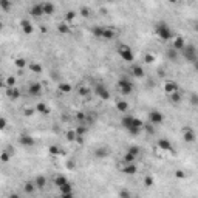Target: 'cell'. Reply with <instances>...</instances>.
Listing matches in <instances>:
<instances>
[{"instance_id":"681fc988","label":"cell","mask_w":198,"mask_h":198,"mask_svg":"<svg viewBox=\"0 0 198 198\" xmlns=\"http://www.w3.org/2000/svg\"><path fill=\"white\" fill-rule=\"evenodd\" d=\"M79 95H81V96H88V88L81 87V88H79Z\"/></svg>"},{"instance_id":"3957f363","label":"cell","mask_w":198,"mask_h":198,"mask_svg":"<svg viewBox=\"0 0 198 198\" xmlns=\"http://www.w3.org/2000/svg\"><path fill=\"white\" fill-rule=\"evenodd\" d=\"M118 53H119V56L122 57L124 62H133V59H135L133 51L130 50L129 45H119L118 47Z\"/></svg>"},{"instance_id":"4316f807","label":"cell","mask_w":198,"mask_h":198,"mask_svg":"<svg viewBox=\"0 0 198 198\" xmlns=\"http://www.w3.org/2000/svg\"><path fill=\"white\" fill-rule=\"evenodd\" d=\"M13 6L11 3V0H0V10H3V11H10Z\"/></svg>"},{"instance_id":"c3c4849f","label":"cell","mask_w":198,"mask_h":198,"mask_svg":"<svg viewBox=\"0 0 198 198\" xmlns=\"http://www.w3.org/2000/svg\"><path fill=\"white\" fill-rule=\"evenodd\" d=\"M129 130V133H132V135H138L139 132H141V129H138V127H130V129H127Z\"/></svg>"},{"instance_id":"8d00e7d4","label":"cell","mask_w":198,"mask_h":198,"mask_svg":"<svg viewBox=\"0 0 198 198\" xmlns=\"http://www.w3.org/2000/svg\"><path fill=\"white\" fill-rule=\"evenodd\" d=\"M74 19H76V13H74V11H67V14H65V22L70 23V22H73Z\"/></svg>"},{"instance_id":"11a10c76","label":"cell","mask_w":198,"mask_h":198,"mask_svg":"<svg viewBox=\"0 0 198 198\" xmlns=\"http://www.w3.org/2000/svg\"><path fill=\"white\" fill-rule=\"evenodd\" d=\"M190 99H192V104H196V95H195V93L192 95V98H190Z\"/></svg>"},{"instance_id":"44dd1931","label":"cell","mask_w":198,"mask_h":198,"mask_svg":"<svg viewBox=\"0 0 198 198\" xmlns=\"http://www.w3.org/2000/svg\"><path fill=\"white\" fill-rule=\"evenodd\" d=\"M183 138H184V141H186V142H193V141H195V132H193V130H190V129H186V130H184V136H183Z\"/></svg>"},{"instance_id":"60d3db41","label":"cell","mask_w":198,"mask_h":198,"mask_svg":"<svg viewBox=\"0 0 198 198\" xmlns=\"http://www.w3.org/2000/svg\"><path fill=\"white\" fill-rule=\"evenodd\" d=\"M67 139L68 141H74L76 139V132L74 130H68L67 132Z\"/></svg>"},{"instance_id":"1f68e13d","label":"cell","mask_w":198,"mask_h":198,"mask_svg":"<svg viewBox=\"0 0 198 198\" xmlns=\"http://www.w3.org/2000/svg\"><path fill=\"white\" fill-rule=\"evenodd\" d=\"M57 31L62 33V34H68V33H70V26H68L67 23H59V25H57Z\"/></svg>"},{"instance_id":"ee69618b","label":"cell","mask_w":198,"mask_h":198,"mask_svg":"<svg viewBox=\"0 0 198 198\" xmlns=\"http://www.w3.org/2000/svg\"><path fill=\"white\" fill-rule=\"evenodd\" d=\"M144 62H147V64H153V62H155V56H153V54H146Z\"/></svg>"},{"instance_id":"277c9868","label":"cell","mask_w":198,"mask_h":198,"mask_svg":"<svg viewBox=\"0 0 198 198\" xmlns=\"http://www.w3.org/2000/svg\"><path fill=\"white\" fill-rule=\"evenodd\" d=\"M181 53H183V56L187 62H195L196 60V50H195L193 45H184Z\"/></svg>"},{"instance_id":"ab89813d","label":"cell","mask_w":198,"mask_h":198,"mask_svg":"<svg viewBox=\"0 0 198 198\" xmlns=\"http://www.w3.org/2000/svg\"><path fill=\"white\" fill-rule=\"evenodd\" d=\"M132 127H138V129H142V127H144V124H142V121L139 119V118H133ZM129 129H130V127H129Z\"/></svg>"},{"instance_id":"6f0895ef","label":"cell","mask_w":198,"mask_h":198,"mask_svg":"<svg viewBox=\"0 0 198 198\" xmlns=\"http://www.w3.org/2000/svg\"><path fill=\"white\" fill-rule=\"evenodd\" d=\"M3 87H5V82H3V81H0V88H3Z\"/></svg>"},{"instance_id":"f5cc1de1","label":"cell","mask_w":198,"mask_h":198,"mask_svg":"<svg viewBox=\"0 0 198 198\" xmlns=\"http://www.w3.org/2000/svg\"><path fill=\"white\" fill-rule=\"evenodd\" d=\"M34 111H36V110H33V108H26V110H25L23 113H25V116H31V115H33Z\"/></svg>"},{"instance_id":"6da1fadb","label":"cell","mask_w":198,"mask_h":198,"mask_svg":"<svg viewBox=\"0 0 198 198\" xmlns=\"http://www.w3.org/2000/svg\"><path fill=\"white\" fill-rule=\"evenodd\" d=\"M155 31H156V34H158V37L160 39H163V41H170L172 39V29L167 26V23H164V22H160L156 25V28H155Z\"/></svg>"},{"instance_id":"ffe728a7","label":"cell","mask_w":198,"mask_h":198,"mask_svg":"<svg viewBox=\"0 0 198 198\" xmlns=\"http://www.w3.org/2000/svg\"><path fill=\"white\" fill-rule=\"evenodd\" d=\"M34 110H36L37 113H41V115H48V113H50V108H48L47 104H44V102H39Z\"/></svg>"},{"instance_id":"836d02e7","label":"cell","mask_w":198,"mask_h":198,"mask_svg":"<svg viewBox=\"0 0 198 198\" xmlns=\"http://www.w3.org/2000/svg\"><path fill=\"white\" fill-rule=\"evenodd\" d=\"M10 158H11V152H8V150L0 153V161H2V163H8Z\"/></svg>"},{"instance_id":"4fadbf2b","label":"cell","mask_w":198,"mask_h":198,"mask_svg":"<svg viewBox=\"0 0 198 198\" xmlns=\"http://www.w3.org/2000/svg\"><path fill=\"white\" fill-rule=\"evenodd\" d=\"M136 170H138V167H136V164H135V163L124 164V167H122V173H126V175H135V173H136Z\"/></svg>"},{"instance_id":"7dc6e473","label":"cell","mask_w":198,"mask_h":198,"mask_svg":"<svg viewBox=\"0 0 198 198\" xmlns=\"http://www.w3.org/2000/svg\"><path fill=\"white\" fill-rule=\"evenodd\" d=\"M81 16L82 17H88L90 16V10L88 8H81Z\"/></svg>"},{"instance_id":"91938a15","label":"cell","mask_w":198,"mask_h":198,"mask_svg":"<svg viewBox=\"0 0 198 198\" xmlns=\"http://www.w3.org/2000/svg\"><path fill=\"white\" fill-rule=\"evenodd\" d=\"M2 28H3V22H2V20H0V29H2Z\"/></svg>"},{"instance_id":"f907efd6","label":"cell","mask_w":198,"mask_h":198,"mask_svg":"<svg viewBox=\"0 0 198 198\" xmlns=\"http://www.w3.org/2000/svg\"><path fill=\"white\" fill-rule=\"evenodd\" d=\"M67 167H68V169H70V170H73V169H74V167H76V163H74V161H73V160H70V161H68V163H67Z\"/></svg>"},{"instance_id":"d6986e66","label":"cell","mask_w":198,"mask_h":198,"mask_svg":"<svg viewBox=\"0 0 198 198\" xmlns=\"http://www.w3.org/2000/svg\"><path fill=\"white\" fill-rule=\"evenodd\" d=\"M34 184H36V189H45V186H47V178L42 177V175H39V177L34 180Z\"/></svg>"},{"instance_id":"94428289","label":"cell","mask_w":198,"mask_h":198,"mask_svg":"<svg viewBox=\"0 0 198 198\" xmlns=\"http://www.w3.org/2000/svg\"><path fill=\"white\" fill-rule=\"evenodd\" d=\"M108 2H113V0H108Z\"/></svg>"},{"instance_id":"9a60e30c","label":"cell","mask_w":198,"mask_h":198,"mask_svg":"<svg viewBox=\"0 0 198 198\" xmlns=\"http://www.w3.org/2000/svg\"><path fill=\"white\" fill-rule=\"evenodd\" d=\"M29 13H31V16H34V17H42V16H44V10H42V3H37V5H34V6H31V10H29Z\"/></svg>"},{"instance_id":"7402d4cb","label":"cell","mask_w":198,"mask_h":198,"mask_svg":"<svg viewBox=\"0 0 198 198\" xmlns=\"http://www.w3.org/2000/svg\"><path fill=\"white\" fill-rule=\"evenodd\" d=\"M132 73H133L135 77H144V70H142L141 65H133L132 67Z\"/></svg>"},{"instance_id":"ba28073f","label":"cell","mask_w":198,"mask_h":198,"mask_svg":"<svg viewBox=\"0 0 198 198\" xmlns=\"http://www.w3.org/2000/svg\"><path fill=\"white\" fill-rule=\"evenodd\" d=\"M158 147L164 152H172L173 147H172V142L169 139H158Z\"/></svg>"},{"instance_id":"8992f818","label":"cell","mask_w":198,"mask_h":198,"mask_svg":"<svg viewBox=\"0 0 198 198\" xmlns=\"http://www.w3.org/2000/svg\"><path fill=\"white\" fill-rule=\"evenodd\" d=\"M19 144L23 146V147H33V146L36 144V141H34V138H33L31 135L22 133V135L19 136Z\"/></svg>"},{"instance_id":"2e32d148","label":"cell","mask_w":198,"mask_h":198,"mask_svg":"<svg viewBox=\"0 0 198 198\" xmlns=\"http://www.w3.org/2000/svg\"><path fill=\"white\" fill-rule=\"evenodd\" d=\"M116 36V31L111 29V28H102V33H101V39H107V41H110V39H113Z\"/></svg>"},{"instance_id":"f35d334b","label":"cell","mask_w":198,"mask_h":198,"mask_svg":"<svg viewBox=\"0 0 198 198\" xmlns=\"http://www.w3.org/2000/svg\"><path fill=\"white\" fill-rule=\"evenodd\" d=\"M29 70L33 73H42V67L39 64H29Z\"/></svg>"},{"instance_id":"d6a6232c","label":"cell","mask_w":198,"mask_h":198,"mask_svg":"<svg viewBox=\"0 0 198 198\" xmlns=\"http://www.w3.org/2000/svg\"><path fill=\"white\" fill-rule=\"evenodd\" d=\"M74 132H76V135H79V136H84V135L88 132V129H87V124H85V126H79V127H77Z\"/></svg>"},{"instance_id":"74e56055","label":"cell","mask_w":198,"mask_h":198,"mask_svg":"<svg viewBox=\"0 0 198 198\" xmlns=\"http://www.w3.org/2000/svg\"><path fill=\"white\" fill-rule=\"evenodd\" d=\"M14 85H16V79L13 76H8L6 81H5V87L8 88V87H14Z\"/></svg>"},{"instance_id":"d590c367","label":"cell","mask_w":198,"mask_h":198,"mask_svg":"<svg viewBox=\"0 0 198 198\" xmlns=\"http://www.w3.org/2000/svg\"><path fill=\"white\" fill-rule=\"evenodd\" d=\"M23 189H25V192H26V193H33V192H34V189H36V184L28 181V183H25Z\"/></svg>"},{"instance_id":"484cf974","label":"cell","mask_w":198,"mask_h":198,"mask_svg":"<svg viewBox=\"0 0 198 198\" xmlns=\"http://www.w3.org/2000/svg\"><path fill=\"white\" fill-rule=\"evenodd\" d=\"M136 161V156L135 155H132L130 152H127L126 155H124V158H122V163L124 164H129V163H135Z\"/></svg>"},{"instance_id":"5bb4252c","label":"cell","mask_w":198,"mask_h":198,"mask_svg":"<svg viewBox=\"0 0 198 198\" xmlns=\"http://www.w3.org/2000/svg\"><path fill=\"white\" fill-rule=\"evenodd\" d=\"M28 90H29V93L33 96H39V95H41V91H42V85L39 84V82H33V84H29Z\"/></svg>"},{"instance_id":"e575fe53","label":"cell","mask_w":198,"mask_h":198,"mask_svg":"<svg viewBox=\"0 0 198 198\" xmlns=\"http://www.w3.org/2000/svg\"><path fill=\"white\" fill-rule=\"evenodd\" d=\"M95 155H96L98 158H105V156L108 155V150L104 149V147H101V149H98V150L95 152Z\"/></svg>"},{"instance_id":"30bf717a","label":"cell","mask_w":198,"mask_h":198,"mask_svg":"<svg viewBox=\"0 0 198 198\" xmlns=\"http://www.w3.org/2000/svg\"><path fill=\"white\" fill-rule=\"evenodd\" d=\"M173 39V45H172V48L173 50H177V51H181L183 48H184V45H186V42H184V39L183 37H172Z\"/></svg>"},{"instance_id":"f1b7e54d","label":"cell","mask_w":198,"mask_h":198,"mask_svg":"<svg viewBox=\"0 0 198 198\" xmlns=\"http://www.w3.org/2000/svg\"><path fill=\"white\" fill-rule=\"evenodd\" d=\"M59 90H60L62 93H70V91H71V85H70L68 82H60V84H59Z\"/></svg>"},{"instance_id":"680465c9","label":"cell","mask_w":198,"mask_h":198,"mask_svg":"<svg viewBox=\"0 0 198 198\" xmlns=\"http://www.w3.org/2000/svg\"><path fill=\"white\" fill-rule=\"evenodd\" d=\"M167 2H169V3H177L178 0H167Z\"/></svg>"},{"instance_id":"cb8c5ba5","label":"cell","mask_w":198,"mask_h":198,"mask_svg":"<svg viewBox=\"0 0 198 198\" xmlns=\"http://www.w3.org/2000/svg\"><path fill=\"white\" fill-rule=\"evenodd\" d=\"M132 122H133V116H124L122 119H121V124L124 129H129L132 127Z\"/></svg>"},{"instance_id":"f6af8a7d","label":"cell","mask_w":198,"mask_h":198,"mask_svg":"<svg viewBox=\"0 0 198 198\" xmlns=\"http://www.w3.org/2000/svg\"><path fill=\"white\" fill-rule=\"evenodd\" d=\"M144 184H146L147 187L153 186V178H152V177H146V178H144Z\"/></svg>"},{"instance_id":"e0dca14e","label":"cell","mask_w":198,"mask_h":198,"mask_svg":"<svg viewBox=\"0 0 198 198\" xmlns=\"http://www.w3.org/2000/svg\"><path fill=\"white\" fill-rule=\"evenodd\" d=\"M20 28H22V31H23L25 34H31V33L34 31L33 25H31L28 20H22V22H20Z\"/></svg>"},{"instance_id":"f546056e","label":"cell","mask_w":198,"mask_h":198,"mask_svg":"<svg viewBox=\"0 0 198 198\" xmlns=\"http://www.w3.org/2000/svg\"><path fill=\"white\" fill-rule=\"evenodd\" d=\"M169 98H170V101H172V102H175V104L181 102V95H180V91H173V93H170V95H169Z\"/></svg>"},{"instance_id":"b9f144b4","label":"cell","mask_w":198,"mask_h":198,"mask_svg":"<svg viewBox=\"0 0 198 198\" xmlns=\"http://www.w3.org/2000/svg\"><path fill=\"white\" fill-rule=\"evenodd\" d=\"M129 152H130L132 155L138 156V155H139V147H136V146H130V147H129Z\"/></svg>"},{"instance_id":"d4e9b609","label":"cell","mask_w":198,"mask_h":198,"mask_svg":"<svg viewBox=\"0 0 198 198\" xmlns=\"http://www.w3.org/2000/svg\"><path fill=\"white\" fill-rule=\"evenodd\" d=\"M68 183V180H67V177H64V175H57L56 178H54V184L57 186V187H60V186H64V184H67Z\"/></svg>"},{"instance_id":"9f6ffc18","label":"cell","mask_w":198,"mask_h":198,"mask_svg":"<svg viewBox=\"0 0 198 198\" xmlns=\"http://www.w3.org/2000/svg\"><path fill=\"white\" fill-rule=\"evenodd\" d=\"M119 195H121V196H129V192H124V190H122Z\"/></svg>"},{"instance_id":"7c38bea8","label":"cell","mask_w":198,"mask_h":198,"mask_svg":"<svg viewBox=\"0 0 198 198\" xmlns=\"http://www.w3.org/2000/svg\"><path fill=\"white\" fill-rule=\"evenodd\" d=\"M6 96H8L10 99H13V101H17V99L20 98V91H19L16 87H8V88H6Z\"/></svg>"},{"instance_id":"db71d44e","label":"cell","mask_w":198,"mask_h":198,"mask_svg":"<svg viewBox=\"0 0 198 198\" xmlns=\"http://www.w3.org/2000/svg\"><path fill=\"white\" fill-rule=\"evenodd\" d=\"M152 126H153V124H152ZM152 126H146V130L150 132V133H153V127H152Z\"/></svg>"},{"instance_id":"5b68a950","label":"cell","mask_w":198,"mask_h":198,"mask_svg":"<svg viewBox=\"0 0 198 198\" xmlns=\"http://www.w3.org/2000/svg\"><path fill=\"white\" fill-rule=\"evenodd\" d=\"M149 121H150V124H153V126H160V124L164 122V115H163L161 111H158V110H152V111L149 113Z\"/></svg>"},{"instance_id":"4dcf8cb0","label":"cell","mask_w":198,"mask_h":198,"mask_svg":"<svg viewBox=\"0 0 198 198\" xmlns=\"http://www.w3.org/2000/svg\"><path fill=\"white\" fill-rule=\"evenodd\" d=\"M50 153L57 156V155H64V150L60 147H57V146H50Z\"/></svg>"},{"instance_id":"9c48e42d","label":"cell","mask_w":198,"mask_h":198,"mask_svg":"<svg viewBox=\"0 0 198 198\" xmlns=\"http://www.w3.org/2000/svg\"><path fill=\"white\" fill-rule=\"evenodd\" d=\"M59 190H60V195H62V196H65V198H70V196L73 195V189H71L70 181H68L67 184L60 186V187H59Z\"/></svg>"},{"instance_id":"83f0119b","label":"cell","mask_w":198,"mask_h":198,"mask_svg":"<svg viewBox=\"0 0 198 198\" xmlns=\"http://www.w3.org/2000/svg\"><path fill=\"white\" fill-rule=\"evenodd\" d=\"M14 65H16L17 68H25V67L28 65V62H26V59H23V57H17V59L14 60Z\"/></svg>"},{"instance_id":"bcb514c9","label":"cell","mask_w":198,"mask_h":198,"mask_svg":"<svg viewBox=\"0 0 198 198\" xmlns=\"http://www.w3.org/2000/svg\"><path fill=\"white\" fill-rule=\"evenodd\" d=\"M6 126H8L6 119H5V118H0V130H5V129H6Z\"/></svg>"},{"instance_id":"52a82bcc","label":"cell","mask_w":198,"mask_h":198,"mask_svg":"<svg viewBox=\"0 0 198 198\" xmlns=\"http://www.w3.org/2000/svg\"><path fill=\"white\" fill-rule=\"evenodd\" d=\"M95 91H96V95L99 96V99H102V101H108L110 99V91L104 87V85H96V88H95Z\"/></svg>"},{"instance_id":"816d5d0a","label":"cell","mask_w":198,"mask_h":198,"mask_svg":"<svg viewBox=\"0 0 198 198\" xmlns=\"http://www.w3.org/2000/svg\"><path fill=\"white\" fill-rule=\"evenodd\" d=\"M175 175H177V178H186V175H184V172H183V170H177V172H175Z\"/></svg>"},{"instance_id":"7bdbcfd3","label":"cell","mask_w":198,"mask_h":198,"mask_svg":"<svg viewBox=\"0 0 198 198\" xmlns=\"http://www.w3.org/2000/svg\"><path fill=\"white\" fill-rule=\"evenodd\" d=\"M167 57H169V59H177V57H178V54H177V50L170 48V50H169V53H167Z\"/></svg>"},{"instance_id":"7a4b0ae2","label":"cell","mask_w":198,"mask_h":198,"mask_svg":"<svg viewBox=\"0 0 198 198\" xmlns=\"http://www.w3.org/2000/svg\"><path fill=\"white\" fill-rule=\"evenodd\" d=\"M118 88H119V91H121L124 96H127V95H130V93L133 91V84L130 82V79L121 77L119 81H118Z\"/></svg>"},{"instance_id":"ac0fdd59","label":"cell","mask_w":198,"mask_h":198,"mask_svg":"<svg viewBox=\"0 0 198 198\" xmlns=\"http://www.w3.org/2000/svg\"><path fill=\"white\" fill-rule=\"evenodd\" d=\"M164 91H166L167 95H170V93H173V91H178V84H177V82H166V84H164Z\"/></svg>"},{"instance_id":"603a6c76","label":"cell","mask_w":198,"mask_h":198,"mask_svg":"<svg viewBox=\"0 0 198 198\" xmlns=\"http://www.w3.org/2000/svg\"><path fill=\"white\" fill-rule=\"evenodd\" d=\"M116 108H118V111H122V113H124V111L129 110V104H127L124 99H121V101L116 102Z\"/></svg>"},{"instance_id":"8fae6325","label":"cell","mask_w":198,"mask_h":198,"mask_svg":"<svg viewBox=\"0 0 198 198\" xmlns=\"http://www.w3.org/2000/svg\"><path fill=\"white\" fill-rule=\"evenodd\" d=\"M42 10H44V16H51V14H54L56 6L51 2H45V3H42Z\"/></svg>"}]
</instances>
